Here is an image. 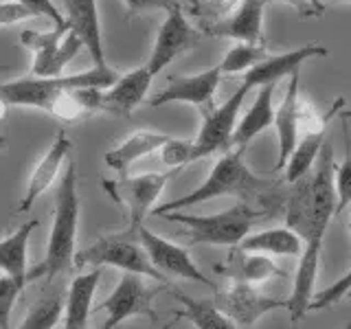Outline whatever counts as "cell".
Listing matches in <instances>:
<instances>
[{
  "mask_svg": "<svg viewBox=\"0 0 351 329\" xmlns=\"http://www.w3.org/2000/svg\"><path fill=\"white\" fill-rule=\"evenodd\" d=\"M9 71V66H0V73H7Z\"/></svg>",
  "mask_w": 351,
  "mask_h": 329,
  "instance_id": "obj_45",
  "label": "cell"
},
{
  "mask_svg": "<svg viewBox=\"0 0 351 329\" xmlns=\"http://www.w3.org/2000/svg\"><path fill=\"white\" fill-rule=\"evenodd\" d=\"M343 117H345V119H351V110H347V112H343Z\"/></svg>",
  "mask_w": 351,
  "mask_h": 329,
  "instance_id": "obj_44",
  "label": "cell"
},
{
  "mask_svg": "<svg viewBox=\"0 0 351 329\" xmlns=\"http://www.w3.org/2000/svg\"><path fill=\"white\" fill-rule=\"evenodd\" d=\"M176 299L182 303L180 316L189 318L197 329H235V323L219 310L215 301H195L182 292H176Z\"/></svg>",
  "mask_w": 351,
  "mask_h": 329,
  "instance_id": "obj_29",
  "label": "cell"
},
{
  "mask_svg": "<svg viewBox=\"0 0 351 329\" xmlns=\"http://www.w3.org/2000/svg\"><path fill=\"white\" fill-rule=\"evenodd\" d=\"M321 241H307L303 246V252L299 255V266L294 272V283L292 292L285 301H288V312L290 318L296 323L310 312L312 299L316 294V279H318V268H321Z\"/></svg>",
  "mask_w": 351,
  "mask_h": 329,
  "instance_id": "obj_18",
  "label": "cell"
},
{
  "mask_svg": "<svg viewBox=\"0 0 351 329\" xmlns=\"http://www.w3.org/2000/svg\"><path fill=\"white\" fill-rule=\"evenodd\" d=\"M66 22L84 42V49L93 58L95 66H108L104 53L101 25H99V7L97 0H64Z\"/></svg>",
  "mask_w": 351,
  "mask_h": 329,
  "instance_id": "obj_20",
  "label": "cell"
},
{
  "mask_svg": "<svg viewBox=\"0 0 351 329\" xmlns=\"http://www.w3.org/2000/svg\"><path fill=\"white\" fill-rule=\"evenodd\" d=\"M327 49L321 44H305L301 49H292L279 55H268L257 66L244 73V82L250 88H257L263 84H279L285 77H290L294 71L301 69V64L312 58H325Z\"/></svg>",
  "mask_w": 351,
  "mask_h": 329,
  "instance_id": "obj_17",
  "label": "cell"
},
{
  "mask_svg": "<svg viewBox=\"0 0 351 329\" xmlns=\"http://www.w3.org/2000/svg\"><path fill=\"white\" fill-rule=\"evenodd\" d=\"M119 73L110 66H95L90 71L73 73V75H58V77H20L0 84V97L9 106L20 108H38L47 112L53 97L66 90V88H108L117 82Z\"/></svg>",
  "mask_w": 351,
  "mask_h": 329,
  "instance_id": "obj_4",
  "label": "cell"
},
{
  "mask_svg": "<svg viewBox=\"0 0 351 329\" xmlns=\"http://www.w3.org/2000/svg\"><path fill=\"white\" fill-rule=\"evenodd\" d=\"M31 18H38V16L33 14L27 5L18 3V0H7V3H0V29L20 25V22L31 20Z\"/></svg>",
  "mask_w": 351,
  "mask_h": 329,
  "instance_id": "obj_38",
  "label": "cell"
},
{
  "mask_svg": "<svg viewBox=\"0 0 351 329\" xmlns=\"http://www.w3.org/2000/svg\"><path fill=\"white\" fill-rule=\"evenodd\" d=\"M219 80H222L219 66L206 69L197 75L178 77V80H171L169 86L165 88V90H160L156 97H152L149 106L160 108L167 103H189L200 110V114H204L215 106V93H217Z\"/></svg>",
  "mask_w": 351,
  "mask_h": 329,
  "instance_id": "obj_13",
  "label": "cell"
},
{
  "mask_svg": "<svg viewBox=\"0 0 351 329\" xmlns=\"http://www.w3.org/2000/svg\"><path fill=\"white\" fill-rule=\"evenodd\" d=\"M38 226H40L38 219H27V222L20 224L14 233H9L5 239H0V270L5 274H11L20 285L27 283L29 239Z\"/></svg>",
  "mask_w": 351,
  "mask_h": 329,
  "instance_id": "obj_25",
  "label": "cell"
},
{
  "mask_svg": "<svg viewBox=\"0 0 351 329\" xmlns=\"http://www.w3.org/2000/svg\"><path fill=\"white\" fill-rule=\"evenodd\" d=\"M250 90L252 88L244 82L224 103L213 106L208 112L202 114L200 134L195 136V145L200 149L202 158H208V156H213L215 151L230 147V138H233V132L237 127L239 110L244 106L246 95Z\"/></svg>",
  "mask_w": 351,
  "mask_h": 329,
  "instance_id": "obj_9",
  "label": "cell"
},
{
  "mask_svg": "<svg viewBox=\"0 0 351 329\" xmlns=\"http://www.w3.org/2000/svg\"><path fill=\"white\" fill-rule=\"evenodd\" d=\"M305 241L296 233L294 228L277 226L261 230V233H248L237 248L244 250H255V252H266V255H281V257H299L303 252Z\"/></svg>",
  "mask_w": 351,
  "mask_h": 329,
  "instance_id": "obj_26",
  "label": "cell"
},
{
  "mask_svg": "<svg viewBox=\"0 0 351 329\" xmlns=\"http://www.w3.org/2000/svg\"><path fill=\"white\" fill-rule=\"evenodd\" d=\"M241 5V0H204L202 14L208 22H219L228 18Z\"/></svg>",
  "mask_w": 351,
  "mask_h": 329,
  "instance_id": "obj_39",
  "label": "cell"
},
{
  "mask_svg": "<svg viewBox=\"0 0 351 329\" xmlns=\"http://www.w3.org/2000/svg\"><path fill=\"white\" fill-rule=\"evenodd\" d=\"M336 193H338L336 213H343L345 208L351 204V147H349V136H347L345 160L336 167Z\"/></svg>",
  "mask_w": 351,
  "mask_h": 329,
  "instance_id": "obj_36",
  "label": "cell"
},
{
  "mask_svg": "<svg viewBox=\"0 0 351 329\" xmlns=\"http://www.w3.org/2000/svg\"><path fill=\"white\" fill-rule=\"evenodd\" d=\"M71 151H73V141L69 138V134H66V130H60L58 136L53 141V145L49 147V151L40 158L36 169L31 171L25 197H22L18 204V213H27L29 208L36 204L38 197L51 189L53 182L58 180L62 164L71 156Z\"/></svg>",
  "mask_w": 351,
  "mask_h": 329,
  "instance_id": "obj_16",
  "label": "cell"
},
{
  "mask_svg": "<svg viewBox=\"0 0 351 329\" xmlns=\"http://www.w3.org/2000/svg\"><path fill=\"white\" fill-rule=\"evenodd\" d=\"M274 130H277V143H279V154H277V167L274 169H285L292 149L296 147L299 141V130H301V73L294 71L290 75V82L285 86V95L281 103L274 108Z\"/></svg>",
  "mask_w": 351,
  "mask_h": 329,
  "instance_id": "obj_14",
  "label": "cell"
},
{
  "mask_svg": "<svg viewBox=\"0 0 351 329\" xmlns=\"http://www.w3.org/2000/svg\"><path fill=\"white\" fill-rule=\"evenodd\" d=\"M73 266L77 270L110 266V268H119L123 272L145 274V277L156 279L158 283H167L165 274L154 268V263L149 261L145 248H143L136 230H132V228L101 235L93 246L77 250Z\"/></svg>",
  "mask_w": 351,
  "mask_h": 329,
  "instance_id": "obj_5",
  "label": "cell"
},
{
  "mask_svg": "<svg viewBox=\"0 0 351 329\" xmlns=\"http://www.w3.org/2000/svg\"><path fill=\"white\" fill-rule=\"evenodd\" d=\"M64 310H66V301H62V296H47V299L38 301L27 312L25 321H22V327L25 329H51L62 321Z\"/></svg>",
  "mask_w": 351,
  "mask_h": 329,
  "instance_id": "obj_31",
  "label": "cell"
},
{
  "mask_svg": "<svg viewBox=\"0 0 351 329\" xmlns=\"http://www.w3.org/2000/svg\"><path fill=\"white\" fill-rule=\"evenodd\" d=\"M266 5L272 3H285V5H292L294 9H299L301 16H323V0H263Z\"/></svg>",
  "mask_w": 351,
  "mask_h": 329,
  "instance_id": "obj_41",
  "label": "cell"
},
{
  "mask_svg": "<svg viewBox=\"0 0 351 329\" xmlns=\"http://www.w3.org/2000/svg\"><path fill=\"white\" fill-rule=\"evenodd\" d=\"M149 281L156 279L138 272H123V277L119 279L112 294L99 305V310L106 312L104 329H114L132 316L156 318V314H154V299L158 296V292H162L165 283L152 285Z\"/></svg>",
  "mask_w": 351,
  "mask_h": 329,
  "instance_id": "obj_8",
  "label": "cell"
},
{
  "mask_svg": "<svg viewBox=\"0 0 351 329\" xmlns=\"http://www.w3.org/2000/svg\"><path fill=\"white\" fill-rule=\"evenodd\" d=\"M7 108H9V103L5 101L3 97H0V121H5V117H7Z\"/></svg>",
  "mask_w": 351,
  "mask_h": 329,
  "instance_id": "obj_42",
  "label": "cell"
},
{
  "mask_svg": "<svg viewBox=\"0 0 351 329\" xmlns=\"http://www.w3.org/2000/svg\"><path fill=\"white\" fill-rule=\"evenodd\" d=\"M349 296H351V292H349Z\"/></svg>",
  "mask_w": 351,
  "mask_h": 329,
  "instance_id": "obj_48",
  "label": "cell"
},
{
  "mask_svg": "<svg viewBox=\"0 0 351 329\" xmlns=\"http://www.w3.org/2000/svg\"><path fill=\"white\" fill-rule=\"evenodd\" d=\"M349 233H351V222H349Z\"/></svg>",
  "mask_w": 351,
  "mask_h": 329,
  "instance_id": "obj_47",
  "label": "cell"
},
{
  "mask_svg": "<svg viewBox=\"0 0 351 329\" xmlns=\"http://www.w3.org/2000/svg\"><path fill=\"white\" fill-rule=\"evenodd\" d=\"M336 3H351V0H336Z\"/></svg>",
  "mask_w": 351,
  "mask_h": 329,
  "instance_id": "obj_46",
  "label": "cell"
},
{
  "mask_svg": "<svg viewBox=\"0 0 351 329\" xmlns=\"http://www.w3.org/2000/svg\"><path fill=\"white\" fill-rule=\"evenodd\" d=\"M169 138H171L169 134H162V132H156V130L132 132L128 138H123L114 149H110L106 154L104 160L110 169H114L117 173L125 175L136 160L149 156V154H154V151H160V147Z\"/></svg>",
  "mask_w": 351,
  "mask_h": 329,
  "instance_id": "obj_22",
  "label": "cell"
},
{
  "mask_svg": "<svg viewBox=\"0 0 351 329\" xmlns=\"http://www.w3.org/2000/svg\"><path fill=\"white\" fill-rule=\"evenodd\" d=\"M257 95L252 99L248 112L237 121V127L230 138V147L237 149H248V145L255 141L261 132H266L270 125H274V90L277 84H263L255 88Z\"/></svg>",
  "mask_w": 351,
  "mask_h": 329,
  "instance_id": "obj_21",
  "label": "cell"
},
{
  "mask_svg": "<svg viewBox=\"0 0 351 329\" xmlns=\"http://www.w3.org/2000/svg\"><path fill=\"white\" fill-rule=\"evenodd\" d=\"M176 171H165V173H141V175H121L119 180H106L104 189L112 197L117 204H121L128 213V228L136 230L143 219H145L160 200V193L165 191V184L169 178H173Z\"/></svg>",
  "mask_w": 351,
  "mask_h": 329,
  "instance_id": "obj_7",
  "label": "cell"
},
{
  "mask_svg": "<svg viewBox=\"0 0 351 329\" xmlns=\"http://www.w3.org/2000/svg\"><path fill=\"white\" fill-rule=\"evenodd\" d=\"M336 162L332 145L325 143L314 167L301 180L294 182V189L285 204V222L303 237V241H321L336 213Z\"/></svg>",
  "mask_w": 351,
  "mask_h": 329,
  "instance_id": "obj_1",
  "label": "cell"
},
{
  "mask_svg": "<svg viewBox=\"0 0 351 329\" xmlns=\"http://www.w3.org/2000/svg\"><path fill=\"white\" fill-rule=\"evenodd\" d=\"M235 272H233V279L237 281H246L250 285H259L270 281L272 277H277L281 274V270L277 268V263H274L266 252H255V250H244L239 248L235 252Z\"/></svg>",
  "mask_w": 351,
  "mask_h": 329,
  "instance_id": "obj_28",
  "label": "cell"
},
{
  "mask_svg": "<svg viewBox=\"0 0 351 329\" xmlns=\"http://www.w3.org/2000/svg\"><path fill=\"white\" fill-rule=\"evenodd\" d=\"M125 5V18L132 20L134 16L149 14V11H171L176 7H180L178 0H123Z\"/></svg>",
  "mask_w": 351,
  "mask_h": 329,
  "instance_id": "obj_37",
  "label": "cell"
},
{
  "mask_svg": "<svg viewBox=\"0 0 351 329\" xmlns=\"http://www.w3.org/2000/svg\"><path fill=\"white\" fill-rule=\"evenodd\" d=\"M244 151L237 147H228L224 156L213 164V169L208 171L206 180L195 186L193 191L178 197V200H169L152 211V215H165L171 211H182V208L195 206L200 202L213 200V197H224V195H237V197H255L261 191L268 189V180L259 178L250 171V167L244 162Z\"/></svg>",
  "mask_w": 351,
  "mask_h": 329,
  "instance_id": "obj_3",
  "label": "cell"
},
{
  "mask_svg": "<svg viewBox=\"0 0 351 329\" xmlns=\"http://www.w3.org/2000/svg\"><path fill=\"white\" fill-rule=\"evenodd\" d=\"M136 235L141 239L143 248H145L149 261L154 263V268H156L158 272L171 274V277H178V279L202 283V285H208V288H213L215 285L200 268H197V263L191 259L186 248L160 237L158 233H154V230L145 228L143 224L136 228Z\"/></svg>",
  "mask_w": 351,
  "mask_h": 329,
  "instance_id": "obj_11",
  "label": "cell"
},
{
  "mask_svg": "<svg viewBox=\"0 0 351 329\" xmlns=\"http://www.w3.org/2000/svg\"><path fill=\"white\" fill-rule=\"evenodd\" d=\"M69 31H71L69 22H66V25H53L51 31H22L20 42H22V47H27L33 55H38V53L58 49Z\"/></svg>",
  "mask_w": 351,
  "mask_h": 329,
  "instance_id": "obj_33",
  "label": "cell"
},
{
  "mask_svg": "<svg viewBox=\"0 0 351 329\" xmlns=\"http://www.w3.org/2000/svg\"><path fill=\"white\" fill-rule=\"evenodd\" d=\"M263 11H266V3H263V0H241V5L228 18L219 22H211V27L206 29V33L208 36L230 38L237 42L261 44Z\"/></svg>",
  "mask_w": 351,
  "mask_h": 329,
  "instance_id": "obj_19",
  "label": "cell"
},
{
  "mask_svg": "<svg viewBox=\"0 0 351 329\" xmlns=\"http://www.w3.org/2000/svg\"><path fill=\"white\" fill-rule=\"evenodd\" d=\"M152 82L154 75L149 73L147 66H138V69L125 75H119L112 86L104 88V112L130 119L132 112L145 101Z\"/></svg>",
  "mask_w": 351,
  "mask_h": 329,
  "instance_id": "obj_15",
  "label": "cell"
},
{
  "mask_svg": "<svg viewBox=\"0 0 351 329\" xmlns=\"http://www.w3.org/2000/svg\"><path fill=\"white\" fill-rule=\"evenodd\" d=\"M82 49H84V42L71 29L69 33H66V38L62 40V44H60L58 49L33 55L31 75H40V77H58V75H64V69L75 60V55L80 53Z\"/></svg>",
  "mask_w": 351,
  "mask_h": 329,
  "instance_id": "obj_27",
  "label": "cell"
},
{
  "mask_svg": "<svg viewBox=\"0 0 351 329\" xmlns=\"http://www.w3.org/2000/svg\"><path fill=\"white\" fill-rule=\"evenodd\" d=\"M215 303L235 323V327H244V329L255 327L259 318L266 316L268 312L288 310V301L270 299V296L257 290V285H250L237 279H233V283L224 292H219L215 296Z\"/></svg>",
  "mask_w": 351,
  "mask_h": 329,
  "instance_id": "obj_12",
  "label": "cell"
},
{
  "mask_svg": "<svg viewBox=\"0 0 351 329\" xmlns=\"http://www.w3.org/2000/svg\"><path fill=\"white\" fill-rule=\"evenodd\" d=\"M257 211L246 202H237L230 208L215 215H184L180 211L165 213L169 222L182 224L189 233L191 244H208V246H239L252 224L257 219Z\"/></svg>",
  "mask_w": 351,
  "mask_h": 329,
  "instance_id": "obj_6",
  "label": "cell"
},
{
  "mask_svg": "<svg viewBox=\"0 0 351 329\" xmlns=\"http://www.w3.org/2000/svg\"><path fill=\"white\" fill-rule=\"evenodd\" d=\"M5 149H7V138L0 134V151H5Z\"/></svg>",
  "mask_w": 351,
  "mask_h": 329,
  "instance_id": "obj_43",
  "label": "cell"
},
{
  "mask_svg": "<svg viewBox=\"0 0 351 329\" xmlns=\"http://www.w3.org/2000/svg\"><path fill=\"white\" fill-rule=\"evenodd\" d=\"M18 3L27 5L38 18H49L53 20V25H66V16L58 9L53 0H18Z\"/></svg>",
  "mask_w": 351,
  "mask_h": 329,
  "instance_id": "obj_40",
  "label": "cell"
},
{
  "mask_svg": "<svg viewBox=\"0 0 351 329\" xmlns=\"http://www.w3.org/2000/svg\"><path fill=\"white\" fill-rule=\"evenodd\" d=\"M25 290L11 274H0V329H7L11 321V310L18 299V294Z\"/></svg>",
  "mask_w": 351,
  "mask_h": 329,
  "instance_id": "obj_35",
  "label": "cell"
},
{
  "mask_svg": "<svg viewBox=\"0 0 351 329\" xmlns=\"http://www.w3.org/2000/svg\"><path fill=\"white\" fill-rule=\"evenodd\" d=\"M99 279H101V268H90L73 279L69 296H66L64 310V327L66 329H86L90 321L93 301Z\"/></svg>",
  "mask_w": 351,
  "mask_h": 329,
  "instance_id": "obj_23",
  "label": "cell"
},
{
  "mask_svg": "<svg viewBox=\"0 0 351 329\" xmlns=\"http://www.w3.org/2000/svg\"><path fill=\"white\" fill-rule=\"evenodd\" d=\"M104 88H66L49 103L47 112L66 123L104 112Z\"/></svg>",
  "mask_w": 351,
  "mask_h": 329,
  "instance_id": "obj_24",
  "label": "cell"
},
{
  "mask_svg": "<svg viewBox=\"0 0 351 329\" xmlns=\"http://www.w3.org/2000/svg\"><path fill=\"white\" fill-rule=\"evenodd\" d=\"M351 292V268L340 277L338 281H334L332 285H327L325 290L316 292L314 299H312V305L310 310H325V307L338 303L340 299H345V296H349Z\"/></svg>",
  "mask_w": 351,
  "mask_h": 329,
  "instance_id": "obj_34",
  "label": "cell"
},
{
  "mask_svg": "<svg viewBox=\"0 0 351 329\" xmlns=\"http://www.w3.org/2000/svg\"><path fill=\"white\" fill-rule=\"evenodd\" d=\"M268 58V51L263 44H255V42H237L235 47H230L226 51V55L219 62V71L222 75H239L250 71L252 66H257L261 60Z\"/></svg>",
  "mask_w": 351,
  "mask_h": 329,
  "instance_id": "obj_30",
  "label": "cell"
},
{
  "mask_svg": "<svg viewBox=\"0 0 351 329\" xmlns=\"http://www.w3.org/2000/svg\"><path fill=\"white\" fill-rule=\"evenodd\" d=\"M160 160L171 169H180L184 164L202 160V154L197 149L195 141H184V138H169L160 147Z\"/></svg>",
  "mask_w": 351,
  "mask_h": 329,
  "instance_id": "obj_32",
  "label": "cell"
},
{
  "mask_svg": "<svg viewBox=\"0 0 351 329\" xmlns=\"http://www.w3.org/2000/svg\"><path fill=\"white\" fill-rule=\"evenodd\" d=\"M77 226H80V195H77V171L69 162L60 175L55 193L53 224L47 241V255L36 268H29L27 283L38 279H53L69 270L77 255Z\"/></svg>",
  "mask_w": 351,
  "mask_h": 329,
  "instance_id": "obj_2",
  "label": "cell"
},
{
  "mask_svg": "<svg viewBox=\"0 0 351 329\" xmlns=\"http://www.w3.org/2000/svg\"><path fill=\"white\" fill-rule=\"evenodd\" d=\"M197 42H200V33H197L191 22L186 20L182 9L176 7L167 11V18H165V22L156 33V40H154V47H152L149 60L145 66L149 69V73L156 77L167 69L176 58H180L182 53L191 51Z\"/></svg>",
  "mask_w": 351,
  "mask_h": 329,
  "instance_id": "obj_10",
  "label": "cell"
}]
</instances>
